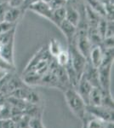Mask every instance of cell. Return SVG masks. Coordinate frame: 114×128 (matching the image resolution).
Wrapping results in <instances>:
<instances>
[{
    "label": "cell",
    "instance_id": "cell-1",
    "mask_svg": "<svg viewBox=\"0 0 114 128\" xmlns=\"http://www.w3.org/2000/svg\"><path fill=\"white\" fill-rule=\"evenodd\" d=\"M64 96L67 104L71 111L81 120L84 119L86 115V106L84 101L79 96L78 92L73 87H70L64 90Z\"/></svg>",
    "mask_w": 114,
    "mask_h": 128
},
{
    "label": "cell",
    "instance_id": "cell-2",
    "mask_svg": "<svg viewBox=\"0 0 114 128\" xmlns=\"http://www.w3.org/2000/svg\"><path fill=\"white\" fill-rule=\"evenodd\" d=\"M15 30L16 28L0 34V57L13 66H14V45Z\"/></svg>",
    "mask_w": 114,
    "mask_h": 128
},
{
    "label": "cell",
    "instance_id": "cell-3",
    "mask_svg": "<svg viewBox=\"0 0 114 128\" xmlns=\"http://www.w3.org/2000/svg\"><path fill=\"white\" fill-rule=\"evenodd\" d=\"M67 50L70 54V63H71L74 71L76 72L78 79L80 80V78L83 75V73H84V70L85 68L88 60L79 52V50L77 49L74 43L68 44Z\"/></svg>",
    "mask_w": 114,
    "mask_h": 128
},
{
    "label": "cell",
    "instance_id": "cell-4",
    "mask_svg": "<svg viewBox=\"0 0 114 128\" xmlns=\"http://www.w3.org/2000/svg\"><path fill=\"white\" fill-rule=\"evenodd\" d=\"M86 111L93 118L101 120L107 122H113V108H110L105 106H92L87 105Z\"/></svg>",
    "mask_w": 114,
    "mask_h": 128
},
{
    "label": "cell",
    "instance_id": "cell-5",
    "mask_svg": "<svg viewBox=\"0 0 114 128\" xmlns=\"http://www.w3.org/2000/svg\"><path fill=\"white\" fill-rule=\"evenodd\" d=\"M27 10H31V11L38 14V16H42V17L46 18L49 20H50L51 19L52 10H51V8L49 7V5L48 4L44 3L42 0H39L36 3L31 4L28 7Z\"/></svg>",
    "mask_w": 114,
    "mask_h": 128
},
{
    "label": "cell",
    "instance_id": "cell-6",
    "mask_svg": "<svg viewBox=\"0 0 114 128\" xmlns=\"http://www.w3.org/2000/svg\"><path fill=\"white\" fill-rule=\"evenodd\" d=\"M94 86H92L90 82L87 80L84 77H81L80 80H78V83L77 84L75 90L78 92L79 96L83 98L86 105L89 104V98L91 92V90Z\"/></svg>",
    "mask_w": 114,
    "mask_h": 128
},
{
    "label": "cell",
    "instance_id": "cell-7",
    "mask_svg": "<svg viewBox=\"0 0 114 128\" xmlns=\"http://www.w3.org/2000/svg\"><path fill=\"white\" fill-rule=\"evenodd\" d=\"M83 77H84L94 87H100L98 78V68H95L90 62H87L85 68L83 73Z\"/></svg>",
    "mask_w": 114,
    "mask_h": 128
},
{
    "label": "cell",
    "instance_id": "cell-8",
    "mask_svg": "<svg viewBox=\"0 0 114 128\" xmlns=\"http://www.w3.org/2000/svg\"><path fill=\"white\" fill-rule=\"evenodd\" d=\"M60 30L61 31V32L64 34V36L67 38L68 44H72L75 41V37L77 34V26L70 23L68 20H64L63 22L60 24V26H58Z\"/></svg>",
    "mask_w": 114,
    "mask_h": 128
},
{
    "label": "cell",
    "instance_id": "cell-9",
    "mask_svg": "<svg viewBox=\"0 0 114 128\" xmlns=\"http://www.w3.org/2000/svg\"><path fill=\"white\" fill-rule=\"evenodd\" d=\"M84 6H85V4H84ZM84 8L81 11L78 8L67 4L66 5V20L77 26L80 22L81 15H82V12L84 11Z\"/></svg>",
    "mask_w": 114,
    "mask_h": 128
},
{
    "label": "cell",
    "instance_id": "cell-10",
    "mask_svg": "<svg viewBox=\"0 0 114 128\" xmlns=\"http://www.w3.org/2000/svg\"><path fill=\"white\" fill-rule=\"evenodd\" d=\"M103 60V49L101 45L92 46L89 56L88 61L94 66L95 68H98L102 62Z\"/></svg>",
    "mask_w": 114,
    "mask_h": 128
},
{
    "label": "cell",
    "instance_id": "cell-11",
    "mask_svg": "<svg viewBox=\"0 0 114 128\" xmlns=\"http://www.w3.org/2000/svg\"><path fill=\"white\" fill-rule=\"evenodd\" d=\"M23 13L24 12L22 11L20 8L12 7V6L9 5V7L6 10L3 20L10 22V23H13V24H17L18 20H20V18L21 17Z\"/></svg>",
    "mask_w": 114,
    "mask_h": 128
},
{
    "label": "cell",
    "instance_id": "cell-12",
    "mask_svg": "<svg viewBox=\"0 0 114 128\" xmlns=\"http://www.w3.org/2000/svg\"><path fill=\"white\" fill-rule=\"evenodd\" d=\"M103 92L100 87H93L89 98V104L92 106H101L102 105Z\"/></svg>",
    "mask_w": 114,
    "mask_h": 128
},
{
    "label": "cell",
    "instance_id": "cell-13",
    "mask_svg": "<svg viewBox=\"0 0 114 128\" xmlns=\"http://www.w3.org/2000/svg\"><path fill=\"white\" fill-rule=\"evenodd\" d=\"M85 5L101 17H106V5L99 0H85Z\"/></svg>",
    "mask_w": 114,
    "mask_h": 128
},
{
    "label": "cell",
    "instance_id": "cell-14",
    "mask_svg": "<svg viewBox=\"0 0 114 128\" xmlns=\"http://www.w3.org/2000/svg\"><path fill=\"white\" fill-rule=\"evenodd\" d=\"M65 19H66V6L65 7L58 8V9L55 10H52L50 22L55 24L57 28Z\"/></svg>",
    "mask_w": 114,
    "mask_h": 128
},
{
    "label": "cell",
    "instance_id": "cell-15",
    "mask_svg": "<svg viewBox=\"0 0 114 128\" xmlns=\"http://www.w3.org/2000/svg\"><path fill=\"white\" fill-rule=\"evenodd\" d=\"M47 50H48V51H49V55H50L53 58H55V57L57 56V55L59 54L63 49H62L61 43H60L59 41L57 40H55V38H52V40H50V41H49Z\"/></svg>",
    "mask_w": 114,
    "mask_h": 128
},
{
    "label": "cell",
    "instance_id": "cell-16",
    "mask_svg": "<svg viewBox=\"0 0 114 128\" xmlns=\"http://www.w3.org/2000/svg\"><path fill=\"white\" fill-rule=\"evenodd\" d=\"M55 62L59 66L62 68H65L70 62V54L68 50H62L61 52L57 55L55 58Z\"/></svg>",
    "mask_w": 114,
    "mask_h": 128
},
{
    "label": "cell",
    "instance_id": "cell-17",
    "mask_svg": "<svg viewBox=\"0 0 114 128\" xmlns=\"http://www.w3.org/2000/svg\"><path fill=\"white\" fill-rule=\"evenodd\" d=\"M29 128H45L42 121V117H32L29 120Z\"/></svg>",
    "mask_w": 114,
    "mask_h": 128
},
{
    "label": "cell",
    "instance_id": "cell-18",
    "mask_svg": "<svg viewBox=\"0 0 114 128\" xmlns=\"http://www.w3.org/2000/svg\"><path fill=\"white\" fill-rule=\"evenodd\" d=\"M17 24H13L10 23V22H5L3 20L2 22H0V34H4L6 32H9L13 28H15Z\"/></svg>",
    "mask_w": 114,
    "mask_h": 128
},
{
    "label": "cell",
    "instance_id": "cell-19",
    "mask_svg": "<svg viewBox=\"0 0 114 128\" xmlns=\"http://www.w3.org/2000/svg\"><path fill=\"white\" fill-rule=\"evenodd\" d=\"M51 10H55L58 8L65 7L67 5V0H51V2L49 4Z\"/></svg>",
    "mask_w": 114,
    "mask_h": 128
},
{
    "label": "cell",
    "instance_id": "cell-20",
    "mask_svg": "<svg viewBox=\"0 0 114 128\" xmlns=\"http://www.w3.org/2000/svg\"><path fill=\"white\" fill-rule=\"evenodd\" d=\"M0 68L5 70L7 72H13L15 69V66H13L11 64L8 63L7 62L4 61L2 57H0Z\"/></svg>",
    "mask_w": 114,
    "mask_h": 128
},
{
    "label": "cell",
    "instance_id": "cell-21",
    "mask_svg": "<svg viewBox=\"0 0 114 128\" xmlns=\"http://www.w3.org/2000/svg\"><path fill=\"white\" fill-rule=\"evenodd\" d=\"M0 126L2 128H15L14 121L11 118L0 120Z\"/></svg>",
    "mask_w": 114,
    "mask_h": 128
},
{
    "label": "cell",
    "instance_id": "cell-22",
    "mask_svg": "<svg viewBox=\"0 0 114 128\" xmlns=\"http://www.w3.org/2000/svg\"><path fill=\"white\" fill-rule=\"evenodd\" d=\"M9 4L7 3H1L0 4V22H2L4 19V15Z\"/></svg>",
    "mask_w": 114,
    "mask_h": 128
},
{
    "label": "cell",
    "instance_id": "cell-23",
    "mask_svg": "<svg viewBox=\"0 0 114 128\" xmlns=\"http://www.w3.org/2000/svg\"><path fill=\"white\" fill-rule=\"evenodd\" d=\"M39 1V0H24L23 4H22V6L20 7V9L23 12H25L26 10H27L28 7L30 6L31 4H32L36 3V2Z\"/></svg>",
    "mask_w": 114,
    "mask_h": 128
},
{
    "label": "cell",
    "instance_id": "cell-24",
    "mask_svg": "<svg viewBox=\"0 0 114 128\" xmlns=\"http://www.w3.org/2000/svg\"><path fill=\"white\" fill-rule=\"evenodd\" d=\"M23 2H24V0H9L8 4H9V6H12V7L20 8L22 6Z\"/></svg>",
    "mask_w": 114,
    "mask_h": 128
},
{
    "label": "cell",
    "instance_id": "cell-25",
    "mask_svg": "<svg viewBox=\"0 0 114 128\" xmlns=\"http://www.w3.org/2000/svg\"><path fill=\"white\" fill-rule=\"evenodd\" d=\"M42 1H43L44 3H46V4H49L51 2V0H42Z\"/></svg>",
    "mask_w": 114,
    "mask_h": 128
},
{
    "label": "cell",
    "instance_id": "cell-26",
    "mask_svg": "<svg viewBox=\"0 0 114 128\" xmlns=\"http://www.w3.org/2000/svg\"><path fill=\"white\" fill-rule=\"evenodd\" d=\"M8 2H9V0H0V4L1 3H7L8 4Z\"/></svg>",
    "mask_w": 114,
    "mask_h": 128
},
{
    "label": "cell",
    "instance_id": "cell-27",
    "mask_svg": "<svg viewBox=\"0 0 114 128\" xmlns=\"http://www.w3.org/2000/svg\"><path fill=\"white\" fill-rule=\"evenodd\" d=\"M0 128H2V127H1V126H0Z\"/></svg>",
    "mask_w": 114,
    "mask_h": 128
}]
</instances>
